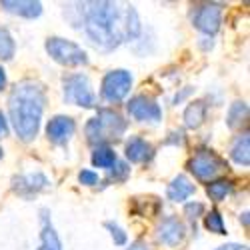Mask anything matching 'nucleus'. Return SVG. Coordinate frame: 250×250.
<instances>
[{"instance_id": "9d476101", "label": "nucleus", "mask_w": 250, "mask_h": 250, "mask_svg": "<svg viewBox=\"0 0 250 250\" xmlns=\"http://www.w3.org/2000/svg\"><path fill=\"white\" fill-rule=\"evenodd\" d=\"M48 186L50 184L44 174H26V176H18L12 180V190L20 196H26V198L46 190Z\"/></svg>"}, {"instance_id": "4be33fe9", "label": "nucleus", "mask_w": 250, "mask_h": 250, "mask_svg": "<svg viewBox=\"0 0 250 250\" xmlns=\"http://www.w3.org/2000/svg\"><path fill=\"white\" fill-rule=\"evenodd\" d=\"M14 56V40L6 28L0 26V58L10 60Z\"/></svg>"}, {"instance_id": "423d86ee", "label": "nucleus", "mask_w": 250, "mask_h": 250, "mask_svg": "<svg viewBox=\"0 0 250 250\" xmlns=\"http://www.w3.org/2000/svg\"><path fill=\"white\" fill-rule=\"evenodd\" d=\"M64 100L76 106H84V108H92L96 104V96L90 88V82L86 76L82 74H70L64 78Z\"/></svg>"}, {"instance_id": "c756f323", "label": "nucleus", "mask_w": 250, "mask_h": 250, "mask_svg": "<svg viewBox=\"0 0 250 250\" xmlns=\"http://www.w3.org/2000/svg\"><path fill=\"white\" fill-rule=\"evenodd\" d=\"M4 86H6V74H4L2 66H0V90H2Z\"/></svg>"}, {"instance_id": "39448f33", "label": "nucleus", "mask_w": 250, "mask_h": 250, "mask_svg": "<svg viewBox=\"0 0 250 250\" xmlns=\"http://www.w3.org/2000/svg\"><path fill=\"white\" fill-rule=\"evenodd\" d=\"M188 168L198 180H208L210 182L212 178H216L218 174H222L226 170V162L214 154L212 150H198L186 164Z\"/></svg>"}, {"instance_id": "2eb2a0df", "label": "nucleus", "mask_w": 250, "mask_h": 250, "mask_svg": "<svg viewBox=\"0 0 250 250\" xmlns=\"http://www.w3.org/2000/svg\"><path fill=\"white\" fill-rule=\"evenodd\" d=\"M190 194H194V184L186 178V176H176L170 184H168V198L174 202H182Z\"/></svg>"}, {"instance_id": "bb28decb", "label": "nucleus", "mask_w": 250, "mask_h": 250, "mask_svg": "<svg viewBox=\"0 0 250 250\" xmlns=\"http://www.w3.org/2000/svg\"><path fill=\"white\" fill-rule=\"evenodd\" d=\"M128 250H150V248H148V244H146V242L136 240V242H132V244H130V248H128Z\"/></svg>"}, {"instance_id": "393cba45", "label": "nucleus", "mask_w": 250, "mask_h": 250, "mask_svg": "<svg viewBox=\"0 0 250 250\" xmlns=\"http://www.w3.org/2000/svg\"><path fill=\"white\" fill-rule=\"evenodd\" d=\"M78 180H80L82 184H86V186H92V184L98 182V174L92 172V170H82V172L78 174Z\"/></svg>"}, {"instance_id": "f257e3e1", "label": "nucleus", "mask_w": 250, "mask_h": 250, "mask_svg": "<svg viewBox=\"0 0 250 250\" xmlns=\"http://www.w3.org/2000/svg\"><path fill=\"white\" fill-rule=\"evenodd\" d=\"M78 16L70 22L82 28L90 42L102 50H112L126 40H132L140 32L138 14L130 4L120 2H74L64 6Z\"/></svg>"}, {"instance_id": "a878e982", "label": "nucleus", "mask_w": 250, "mask_h": 250, "mask_svg": "<svg viewBox=\"0 0 250 250\" xmlns=\"http://www.w3.org/2000/svg\"><path fill=\"white\" fill-rule=\"evenodd\" d=\"M202 210H204V206H202V204H198V202H196V204H188V206H186V214H188V218H190V220H196V216H198Z\"/></svg>"}, {"instance_id": "f03ea898", "label": "nucleus", "mask_w": 250, "mask_h": 250, "mask_svg": "<svg viewBox=\"0 0 250 250\" xmlns=\"http://www.w3.org/2000/svg\"><path fill=\"white\" fill-rule=\"evenodd\" d=\"M44 102H46L44 88L38 82L24 80L12 88L10 98H8L10 120L14 124L16 134L24 142L32 140L38 134Z\"/></svg>"}, {"instance_id": "9b49d317", "label": "nucleus", "mask_w": 250, "mask_h": 250, "mask_svg": "<svg viewBox=\"0 0 250 250\" xmlns=\"http://www.w3.org/2000/svg\"><path fill=\"white\" fill-rule=\"evenodd\" d=\"M156 238L168 246H176L182 238H184V224L174 218V216H168L164 218L160 224H158V230H156Z\"/></svg>"}, {"instance_id": "c85d7f7f", "label": "nucleus", "mask_w": 250, "mask_h": 250, "mask_svg": "<svg viewBox=\"0 0 250 250\" xmlns=\"http://www.w3.org/2000/svg\"><path fill=\"white\" fill-rule=\"evenodd\" d=\"M218 250H248V246H242V244H226V246H220Z\"/></svg>"}, {"instance_id": "ddd939ff", "label": "nucleus", "mask_w": 250, "mask_h": 250, "mask_svg": "<svg viewBox=\"0 0 250 250\" xmlns=\"http://www.w3.org/2000/svg\"><path fill=\"white\" fill-rule=\"evenodd\" d=\"M152 156H154V148H152L150 142L142 140L138 136H134V138L128 140V144H126V158L130 162H134V164L148 162Z\"/></svg>"}, {"instance_id": "7ed1b4c3", "label": "nucleus", "mask_w": 250, "mask_h": 250, "mask_svg": "<svg viewBox=\"0 0 250 250\" xmlns=\"http://www.w3.org/2000/svg\"><path fill=\"white\" fill-rule=\"evenodd\" d=\"M126 120H124L118 112L102 108L94 118L88 120L86 124V138L90 144H104L108 140H118L124 132H126Z\"/></svg>"}, {"instance_id": "6ab92c4d", "label": "nucleus", "mask_w": 250, "mask_h": 250, "mask_svg": "<svg viewBox=\"0 0 250 250\" xmlns=\"http://www.w3.org/2000/svg\"><path fill=\"white\" fill-rule=\"evenodd\" d=\"M230 158L236 164H242V166H248L250 164V138H248L246 132L234 140L232 150H230Z\"/></svg>"}, {"instance_id": "cd10ccee", "label": "nucleus", "mask_w": 250, "mask_h": 250, "mask_svg": "<svg viewBox=\"0 0 250 250\" xmlns=\"http://www.w3.org/2000/svg\"><path fill=\"white\" fill-rule=\"evenodd\" d=\"M8 132V124H6V118H4V114L0 112V136H4Z\"/></svg>"}, {"instance_id": "4468645a", "label": "nucleus", "mask_w": 250, "mask_h": 250, "mask_svg": "<svg viewBox=\"0 0 250 250\" xmlns=\"http://www.w3.org/2000/svg\"><path fill=\"white\" fill-rule=\"evenodd\" d=\"M2 8L6 12L24 16V18H38L40 12H42V4L40 2H32V0H18V2H12V0H2Z\"/></svg>"}, {"instance_id": "2f4dec72", "label": "nucleus", "mask_w": 250, "mask_h": 250, "mask_svg": "<svg viewBox=\"0 0 250 250\" xmlns=\"http://www.w3.org/2000/svg\"><path fill=\"white\" fill-rule=\"evenodd\" d=\"M0 158H2V148H0Z\"/></svg>"}, {"instance_id": "aec40b11", "label": "nucleus", "mask_w": 250, "mask_h": 250, "mask_svg": "<svg viewBox=\"0 0 250 250\" xmlns=\"http://www.w3.org/2000/svg\"><path fill=\"white\" fill-rule=\"evenodd\" d=\"M230 192H232V182L230 180H224V178L214 180V182H210V184L206 186V194L210 196V200H214V202L224 200L226 194H230Z\"/></svg>"}, {"instance_id": "f3484780", "label": "nucleus", "mask_w": 250, "mask_h": 250, "mask_svg": "<svg viewBox=\"0 0 250 250\" xmlns=\"http://www.w3.org/2000/svg\"><path fill=\"white\" fill-rule=\"evenodd\" d=\"M206 118V104L202 100H196L188 104V108L184 110V124L186 128H198Z\"/></svg>"}, {"instance_id": "412c9836", "label": "nucleus", "mask_w": 250, "mask_h": 250, "mask_svg": "<svg viewBox=\"0 0 250 250\" xmlns=\"http://www.w3.org/2000/svg\"><path fill=\"white\" fill-rule=\"evenodd\" d=\"M92 164L98 166V168H110V166L116 164V154L112 148L108 146H98L92 154Z\"/></svg>"}, {"instance_id": "7c9ffc66", "label": "nucleus", "mask_w": 250, "mask_h": 250, "mask_svg": "<svg viewBox=\"0 0 250 250\" xmlns=\"http://www.w3.org/2000/svg\"><path fill=\"white\" fill-rule=\"evenodd\" d=\"M242 222H244V226L248 228V212H244V214H242Z\"/></svg>"}, {"instance_id": "5701e85b", "label": "nucleus", "mask_w": 250, "mask_h": 250, "mask_svg": "<svg viewBox=\"0 0 250 250\" xmlns=\"http://www.w3.org/2000/svg\"><path fill=\"white\" fill-rule=\"evenodd\" d=\"M206 228L210 232H216V234H226V228H224V222H222V216L220 212L212 210L210 214H206V220H204Z\"/></svg>"}, {"instance_id": "f8f14e48", "label": "nucleus", "mask_w": 250, "mask_h": 250, "mask_svg": "<svg viewBox=\"0 0 250 250\" xmlns=\"http://www.w3.org/2000/svg\"><path fill=\"white\" fill-rule=\"evenodd\" d=\"M74 120L68 118V116H54L48 126H46V134L52 142L60 144V142H66L72 134H74Z\"/></svg>"}, {"instance_id": "20e7f679", "label": "nucleus", "mask_w": 250, "mask_h": 250, "mask_svg": "<svg viewBox=\"0 0 250 250\" xmlns=\"http://www.w3.org/2000/svg\"><path fill=\"white\" fill-rule=\"evenodd\" d=\"M46 52L64 66H82L88 62L86 52L82 50L78 44L70 42L64 38H48L46 40Z\"/></svg>"}, {"instance_id": "1a4fd4ad", "label": "nucleus", "mask_w": 250, "mask_h": 250, "mask_svg": "<svg viewBox=\"0 0 250 250\" xmlns=\"http://www.w3.org/2000/svg\"><path fill=\"white\" fill-rule=\"evenodd\" d=\"M128 112L130 116H134L136 120H150V122H158L162 118V110L160 106L148 96H134L128 102Z\"/></svg>"}, {"instance_id": "dca6fc26", "label": "nucleus", "mask_w": 250, "mask_h": 250, "mask_svg": "<svg viewBox=\"0 0 250 250\" xmlns=\"http://www.w3.org/2000/svg\"><path fill=\"white\" fill-rule=\"evenodd\" d=\"M44 218H42V232H40V248L38 250H62V244H60V238L54 230V226L50 224L46 212H42Z\"/></svg>"}, {"instance_id": "b1692460", "label": "nucleus", "mask_w": 250, "mask_h": 250, "mask_svg": "<svg viewBox=\"0 0 250 250\" xmlns=\"http://www.w3.org/2000/svg\"><path fill=\"white\" fill-rule=\"evenodd\" d=\"M110 230V234H112V238H114V244H118V246H122V244H126V234H124V230L118 226V224H114V222H106L104 224Z\"/></svg>"}, {"instance_id": "0eeeda50", "label": "nucleus", "mask_w": 250, "mask_h": 250, "mask_svg": "<svg viewBox=\"0 0 250 250\" xmlns=\"http://www.w3.org/2000/svg\"><path fill=\"white\" fill-rule=\"evenodd\" d=\"M132 86V76L126 70H112L102 80V96L108 102H120Z\"/></svg>"}, {"instance_id": "6e6552de", "label": "nucleus", "mask_w": 250, "mask_h": 250, "mask_svg": "<svg viewBox=\"0 0 250 250\" xmlns=\"http://www.w3.org/2000/svg\"><path fill=\"white\" fill-rule=\"evenodd\" d=\"M220 20H222V10L218 4H202L196 8L192 16L194 26L204 34H216L220 28Z\"/></svg>"}, {"instance_id": "a211bd4d", "label": "nucleus", "mask_w": 250, "mask_h": 250, "mask_svg": "<svg viewBox=\"0 0 250 250\" xmlns=\"http://www.w3.org/2000/svg\"><path fill=\"white\" fill-rule=\"evenodd\" d=\"M226 122H228V126H230L232 130L246 126L248 124V104L246 102H234L230 106V110H228Z\"/></svg>"}]
</instances>
